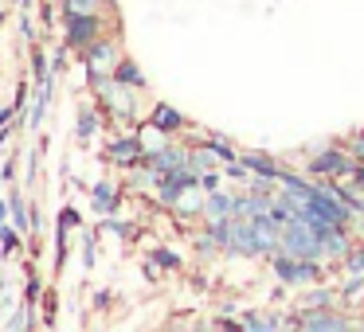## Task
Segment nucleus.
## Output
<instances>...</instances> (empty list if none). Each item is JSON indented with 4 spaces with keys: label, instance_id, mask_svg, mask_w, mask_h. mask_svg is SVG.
Wrapping results in <instances>:
<instances>
[{
    "label": "nucleus",
    "instance_id": "nucleus-18",
    "mask_svg": "<svg viewBox=\"0 0 364 332\" xmlns=\"http://www.w3.org/2000/svg\"><path fill=\"white\" fill-rule=\"evenodd\" d=\"M114 79L126 82V87H137V90L149 87V82H145V74H141V67H137L129 55H122V59H118V67H114Z\"/></svg>",
    "mask_w": 364,
    "mask_h": 332
},
{
    "label": "nucleus",
    "instance_id": "nucleus-24",
    "mask_svg": "<svg viewBox=\"0 0 364 332\" xmlns=\"http://www.w3.org/2000/svg\"><path fill=\"white\" fill-rule=\"evenodd\" d=\"M20 238H24V231H16L12 223H0V254H16Z\"/></svg>",
    "mask_w": 364,
    "mask_h": 332
},
{
    "label": "nucleus",
    "instance_id": "nucleus-29",
    "mask_svg": "<svg viewBox=\"0 0 364 332\" xmlns=\"http://www.w3.org/2000/svg\"><path fill=\"white\" fill-rule=\"evenodd\" d=\"M32 71H36V79H40V82H43V79H51V74H55V71H51V63H48V55H43L40 48L32 51Z\"/></svg>",
    "mask_w": 364,
    "mask_h": 332
},
{
    "label": "nucleus",
    "instance_id": "nucleus-3",
    "mask_svg": "<svg viewBox=\"0 0 364 332\" xmlns=\"http://www.w3.org/2000/svg\"><path fill=\"white\" fill-rule=\"evenodd\" d=\"M102 35H110V24H106L102 12H63V43L71 51L82 55Z\"/></svg>",
    "mask_w": 364,
    "mask_h": 332
},
{
    "label": "nucleus",
    "instance_id": "nucleus-26",
    "mask_svg": "<svg viewBox=\"0 0 364 332\" xmlns=\"http://www.w3.org/2000/svg\"><path fill=\"white\" fill-rule=\"evenodd\" d=\"M341 266H345L348 274H364V243H356L353 250H348L345 258H341Z\"/></svg>",
    "mask_w": 364,
    "mask_h": 332
},
{
    "label": "nucleus",
    "instance_id": "nucleus-16",
    "mask_svg": "<svg viewBox=\"0 0 364 332\" xmlns=\"http://www.w3.org/2000/svg\"><path fill=\"white\" fill-rule=\"evenodd\" d=\"M200 141H204L208 149L215 153V160H220V165H228V160H239V153H243L235 141H231V137H223V133H204Z\"/></svg>",
    "mask_w": 364,
    "mask_h": 332
},
{
    "label": "nucleus",
    "instance_id": "nucleus-22",
    "mask_svg": "<svg viewBox=\"0 0 364 332\" xmlns=\"http://www.w3.org/2000/svg\"><path fill=\"white\" fill-rule=\"evenodd\" d=\"M239 328H247V332H270V316H262V313H255V309H239Z\"/></svg>",
    "mask_w": 364,
    "mask_h": 332
},
{
    "label": "nucleus",
    "instance_id": "nucleus-1",
    "mask_svg": "<svg viewBox=\"0 0 364 332\" xmlns=\"http://www.w3.org/2000/svg\"><path fill=\"white\" fill-rule=\"evenodd\" d=\"M90 87H95V102L106 118L137 121V110H141V90L137 87H126V82H118L114 74H102V79H95Z\"/></svg>",
    "mask_w": 364,
    "mask_h": 332
},
{
    "label": "nucleus",
    "instance_id": "nucleus-11",
    "mask_svg": "<svg viewBox=\"0 0 364 332\" xmlns=\"http://www.w3.org/2000/svg\"><path fill=\"white\" fill-rule=\"evenodd\" d=\"M188 149H192V145H176V141H168L165 149L149 153V157H145V165H149V168H157V172L165 176V172H173V168L188 165Z\"/></svg>",
    "mask_w": 364,
    "mask_h": 332
},
{
    "label": "nucleus",
    "instance_id": "nucleus-37",
    "mask_svg": "<svg viewBox=\"0 0 364 332\" xmlns=\"http://www.w3.org/2000/svg\"><path fill=\"white\" fill-rule=\"evenodd\" d=\"M0 223H12V207H9V199H0Z\"/></svg>",
    "mask_w": 364,
    "mask_h": 332
},
{
    "label": "nucleus",
    "instance_id": "nucleus-35",
    "mask_svg": "<svg viewBox=\"0 0 364 332\" xmlns=\"http://www.w3.org/2000/svg\"><path fill=\"white\" fill-rule=\"evenodd\" d=\"M36 297H40V282H36V277H28V309L36 305Z\"/></svg>",
    "mask_w": 364,
    "mask_h": 332
},
{
    "label": "nucleus",
    "instance_id": "nucleus-31",
    "mask_svg": "<svg viewBox=\"0 0 364 332\" xmlns=\"http://www.w3.org/2000/svg\"><path fill=\"white\" fill-rule=\"evenodd\" d=\"M4 328H32V316H24V309H20L16 316H9V321H4Z\"/></svg>",
    "mask_w": 364,
    "mask_h": 332
},
{
    "label": "nucleus",
    "instance_id": "nucleus-34",
    "mask_svg": "<svg viewBox=\"0 0 364 332\" xmlns=\"http://www.w3.org/2000/svg\"><path fill=\"white\" fill-rule=\"evenodd\" d=\"M16 114H20L16 106H4V110H0V129H9V121L16 118Z\"/></svg>",
    "mask_w": 364,
    "mask_h": 332
},
{
    "label": "nucleus",
    "instance_id": "nucleus-15",
    "mask_svg": "<svg viewBox=\"0 0 364 332\" xmlns=\"http://www.w3.org/2000/svg\"><path fill=\"white\" fill-rule=\"evenodd\" d=\"M208 231L215 235V243H220V250L228 254V258H239L235 254V215L231 219H215V223H204Z\"/></svg>",
    "mask_w": 364,
    "mask_h": 332
},
{
    "label": "nucleus",
    "instance_id": "nucleus-8",
    "mask_svg": "<svg viewBox=\"0 0 364 332\" xmlns=\"http://www.w3.org/2000/svg\"><path fill=\"white\" fill-rule=\"evenodd\" d=\"M235 204H239V192H231V188L204 192V223L231 219V215H235Z\"/></svg>",
    "mask_w": 364,
    "mask_h": 332
},
{
    "label": "nucleus",
    "instance_id": "nucleus-4",
    "mask_svg": "<svg viewBox=\"0 0 364 332\" xmlns=\"http://www.w3.org/2000/svg\"><path fill=\"white\" fill-rule=\"evenodd\" d=\"M270 270L282 285H317L325 274H329V262L317 258H294V254H270Z\"/></svg>",
    "mask_w": 364,
    "mask_h": 332
},
{
    "label": "nucleus",
    "instance_id": "nucleus-36",
    "mask_svg": "<svg viewBox=\"0 0 364 332\" xmlns=\"http://www.w3.org/2000/svg\"><path fill=\"white\" fill-rule=\"evenodd\" d=\"M82 262H87V266H95V238H87V246H82Z\"/></svg>",
    "mask_w": 364,
    "mask_h": 332
},
{
    "label": "nucleus",
    "instance_id": "nucleus-23",
    "mask_svg": "<svg viewBox=\"0 0 364 332\" xmlns=\"http://www.w3.org/2000/svg\"><path fill=\"white\" fill-rule=\"evenodd\" d=\"M149 258L157 262V270H181L184 262H181V254L173 250V246H153L149 250Z\"/></svg>",
    "mask_w": 364,
    "mask_h": 332
},
{
    "label": "nucleus",
    "instance_id": "nucleus-2",
    "mask_svg": "<svg viewBox=\"0 0 364 332\" xmlns=\"http://www.w3.org/2000/svg\"><path fill=\"white\" fill-rule=\"evenodd\" d=\"M353 168H356V153L348 149V141H333L306 160V176H314V180H348Z\"/></svg>",
    "mask_w": 364,
    "mask_h": 332
},
{
    "label": "nucleus",
    "instance_id": "nucleus-43",
    "mask_svg": "<svg viewBox=\"0 0 364 332\" xmlns=\"http://www.w3.org/2000/svg\"><path fill=\"white\" fill-rule=\"evenodd\" d=\"M356 133H360V137H364V129H356Z\"/></svg>",
    "mask_w": 364,
    "mask_h": 332
},
{
    "label": "nucleus",
    "instance_id": "nucleus-20",
    "mask_svg": "<svg viewBox=\"0 0 364 332\" xmlns=\"http://www.w3.org/2000/svg\"><path fill=\"white\" fill-rule=\"evenodd\" d=\"M98 126H102V110L82 106V110H79V126H75V137H79V141H90V137L98 133Z\"/></svg>",
    "mask_w": 364,
    "mask_h": 332
},
{
    "label": "nucleus",
    "instance_id": "nucleus-19",
    "mask_svg": "<svg viewBox=\"0 0 364 332\" xmlns=\"http://www.w3.org/2000/svg\"><path fill=\"white\" fill-rule=\"evenodd\" d=\"M337 297H341V293L333 289V285H321V282H317V289H309L306 297L298 301V309H329V305H337Z\"/></svg>",
    "mask_w": 364,
    "mask_h": 332
},
{
    "label": "nucleus",
    "instance_id": "nucleus-9",
    "mask_svg": "<svg viewBox=\"0 0 364 332\" xmlns=\"http://www.w3.org/2000/svg\"><path fill=\"white\" fill-rule=\"evenodd\" d=\"M239 160L247 165V172H251V176H267V180H278V176L286 172L282 160L270 157V153H259V149H243V153H239Z\"/></svg>",
    "mask_w": 364,
    "mask_h": 332
},
{
    "label": "nucleus",
    "instance_id": "nucleus-6",
    "mask_svg": "<svg viewBox=\"0 0 364 332\" xmlns=\"http://www.w3.org/2000/svg\"><path fill=\"white\" fill-rule=\"evenodd\" d=\"M298 328H306V332H348V328H356V321L353 316H341L337 305H329V309H301Z\"/></svg>",
    "mask_w": 364,
    "mask_h": 332
},
{
    "label": "nucleus",
    "instance_id": "nucleus-32",
    "mask_svg": "<svg viewBox=\"0 0 364 332\" xmlns=\"http://www.w3.org/2000/svg\"><path fill=\"white\" fill-rule=\"evenodd\" d=\"M28 98H32V90H28V87H24V82H20V90H16V102H12V106H16V110H20V114H24V106H28Z\"/></svg>",
    "mask_w": 364,
    "mask_h": 332
},
{
    "label": "nucleus",
    "instance_id": "nucleus-28",
    "mask_svg": "<svg viewBox=\"0 0 364 332\" xmlns=\"http://www.w3.org/2000/svg\"><path fill=\"white\" fill-rule=\"evenodd\" d=\"M110 0H63V12H102Z\"/></svg>",
    "mask_w": 364,
    "mask_h": 332
},
{
    "label": "nucleus",
    "instance_id": "nucleus-41",
    "mask_svg": "<svg viewBox=\"0 0 364 332\" xmlns=\"http://www.w3.org/2000/svg\"><path fill=\"white\" fill-rule=\"evenodd\" d=\"M356 328H364V321H356Z\"/></svg>",
    "mask_w": 364,
    "mask_h": 332
},
{
    "label": "nucleus",
    "instance_id": "nucleus-13",
    "mask_svg": "<svg viewBox=\"0 0 364 332\" xmlns=\"http://www.w3.org/2000/svg\"><path fill=\"white\" fill-rule=\"evenodd\" d=\"M173 215L176 219H204V188L196 184V188L184 192V196L173 204Z\"/></svg>",
    "mask_w": 364,
    "mask_h": 332
},
{
    "label": "nucleus",
    "instance_id": "nucleus-42",
    "mask_svg": "<svg viewBox=\"0 0 364 332\" xmlns=\"http://www.w3.org/2000/svg\"><path fill=\"white\" fill-rule=\"evenodd\" d=\"M0 24H4V12H0Z\"/></svg>",
    "mask_w": 364,
    "mask_h": 332
},
{
    "label": "nucleus",
    "instance_id": "nucleus-10",
    "mask_svg": "<svg viewBox=\"0 0 364 332\" xmlns=\"http://www.w3.org/2000/svg\"><path fill=\"white\" fill-rule=\"evenodd\" d=\"M145 121H153L157 129H165L168 137H176V133H184V129H188V118H184L176 106H168V102H153L149 106V118H145Z\"/></svg>",
    "mask_w": 364,
    "mask_h": 332
},
{
    "label": "nucleus",
    "instance_id": "nucleus-33",
    "mask_svg": "<svg viewBox=\"0 0 364 332\" xmlns=\"http://www.w3.org/2000/svg\"><path fill=\"white\" fill-rule=\"evenodd\" d=\"M12 176H16V160H4V165H0V180L12 184Z\"/></svg>",
    "mask_w": 364,
    "mask_h": 332
},
{
    "label": "nucleus",
    "instance_id": "nucleus-27",
    "mask_svg": "<svg viewBox=\"0 0 364 332\" xmlns=\"http://www.w3.org/2000/svg\"><path fill=\"white\" fill-rule=\"evenodd\" d=\"M102 231H110V235H118V238H137V227H134V223L110 219V215H106V219H102Z\"/></svg>",
    "mask_w": 364,
    "mask_h": 332
},
{
    "label": "nucleus",
    "instance_id": "nucleus-5",
    "mask_svg": "<svg viewBox=\"0 0 364 332\" xmlns=\"http://www.w3.org/2000/svg\"><path fill=\"white\" fill-rule=\"evenodd\" d=\"M122 59V43L114 40V35H102V40H95L87 51H82V67H87V79H102V74H114V67H118Z\"/></svg>",
    "mask_w": 364,
    "mask_h": 332
},
{
    "label": "nucleus",
    "instance_id": "nucleus-39",
    "mask_svg": "<svg viewBox=\"0 0 364 332\" xmlns=\"http://www.w3.org/2000/svg\"><path fill=\"white\" fill-rule=\"evenodd\" d=\"M32 4H36V0H20V9H24V12H28V9H32Z\"/></svg>",
    "mask_w": 364,
    "mask_h": 332
},
{
    "label": "nucleus",
    "instance_id": "nucleus-17",
    "mask_svg": "<svg viewBox=\"0 0 364 332\" xmlns=\"http://www.w3.org/2000/svg\"><path fill=\"white\" fill-rule=\"evenodd\" d=\"M188 168H192L196 176H204V172H212V168H220V160H215V153L208 149L204 141H196V145L188 149Z\"/></svg>",
    "mask_w": 364,
    "mask_h": 332
},
{
    "label": "nucleus",
    "instance_id": "nucleus-21",
    "mask_svg": "<svg viewBox=\"0 0 364 332\" xmlns=\"http://www.w3.org/2000/svg\"><path fill=\"white\" fill-rule=\"evenodd\" d=\"M9 207H12V227L24 231V235H28V231H32V211L24 207V196H20L16 188L9 192Z\"/></svg>",
    "mask_w": 364,
    "mask_h": 332
},
{
    "label": "nucleus",
    "instance_id": "nucleus-40",
    "mask_svg": "<svg viewBox=\"0 0 364 332\" xmlns=\"http://www.w3.org/2000/svg\"><path fill=\"white\" fill-rule=\"evenodd\" d=\"M0 301H4V282H0Z\"/></svg>",
    "mask_w": 364,
    "mask_h": 332
},
{
    "label": "nucleus",
    "instance_id": "nucleus-30",
    "mask_svg": "<svg viewBox=\"0 0 364 332\" xmlns=\"http://www.w3.org/2000/svg\"><path fill=\"white\" fill-rule=\"evenodd\" d=\"M360 289H364V274H348V282L341 285L337 293H341V297L348 301V297H356V293H360Z\"/></svg>",
    "mask_w": 364,
    "mask_h": 332
},
{
    "label": "nucleus",
    "instance_id": "nucleus-38",
    "mask_svg": "<svg viewBox=\"0 0 364 332\" xmlns=\"http://www.w3.org/2000/svg\"><path fill=\"white\" fill-rule=\"evenodd\" d=\"M20 35H24V40H32V35H36V32H32V20H28V16L20 20Z\"/></svg>",
    "mask_w": 364,
    "mask_h": 332
},
{
    "label": "nucleus",
    "instance_id": "nucleus-7",
    "mask_svg": "<svg viewBox=\"0 0 364 332\" xmlns=\"http://www.w3.org/2000/svg\"><path fill=\"white\" fill-rule=\"evenodd\" d=\"M106 160H110V165H118V168L141 165V160H145V145H141V137H137V129H134V133L114 137V141L106 145Z\"/></svg>",
    "mask_w": 364,
    "mask_h": 332
},
{
    "label": "nucleus",
    "instance_id": "nucleus-25",
    "mask_svg": "<svg viewBox=\"0 0 364 332\" xmlns=\"http://www.w3.org/2000/svg\"><path fill=\"white\" fill-rule=\"evenodd\" d=\"M192 243H196V250H200V258H215V254H223L220 250V243H215V235H212V231H200V235L196 238H192Z\"/></svg>",
    "mask_w": 364,
    "mask_h": 332
},
{
    "label": "nucleus",
    "instance_id": "nucleus-14",
    "mask_svg": "<svg viewBox=\"0 0 364 332\" xmlns=\"http://www.w3.org/2000/svg\"><path fill=\"white\" fill-rule=\"evenodd\" d=\"M51 90H55V74L51 79H43L40 87H36V98H32V114H28V121H32V129L43 126V118H48V106H51Z\"/></svg>",
    "mask_w": 364,
    "mask_h": 332
},
{
    "label": "nucleus",
    "instance_id": "nucleus-12",
    "mask_svg": "<svg viewBox=\"0 0 364 332\" xmlns=\"http://www.w3.org/2000/svg\"><path fill=\"white\" fill-rule=\"evenodd\" d=\"M90 204H95L98 215H114V211H118V204H122V188H118V184H110V180L95 184V188H90Z\"/></svg>",
    "mask_w": 364,
    "mask_h": 332
}]
</instances>
